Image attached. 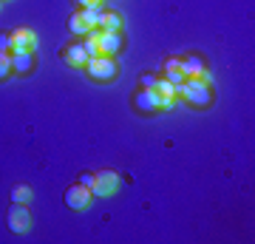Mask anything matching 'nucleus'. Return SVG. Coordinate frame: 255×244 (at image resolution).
<instances>
[{"label": "nucleus", "instance_id": "f257e3e1", "mask_svg": "<svg viewBox=\"0 0 255 244\" xmlns=\"http://www.w3.org/2000/svg\"><path fill=\"white\" fill-rule=\"evenodd\" d=\"M179 94L193 108H207L210 102H213V91H210L207 80H201V77H184L179 82Z\"/></svg>", "mask_w": 255, "mask_h": 244}, {"label": "nucleus", "instance_id": "f03ea898", "mask_svg": "<svg viewBox=\"0 0 255 244\" xmlns=\"http://www.w3.org/2000/svg\"><path fill=\"white\" fill-rule=\"evenodd\" d=\"M85 71H88V77H91V80H97V82H111V80H117L119 65H117V60H114V57L97 54V57H88Z\"/></svg>", "mask_w": 255, "mask_h": 244}, {"label": "nucleus", "instance_id": "7ed1b4c3", "mask_svg": "<svg viewBox=\"0 0 255 244\" xmlns=\"http://www.w3.org/2000/svg\"><path fill=\"white\" fill-rule=\"evenodd\" d=\"M133 105H136L142 114H156V111H162V108H173V100H164L162 94L156 91V85L153 88H142L133 97Z\"/></svg>", "mask_w": 255, "mask_h": 244}, {"label": "nucleus", "instance_id": "20e7f679", "mask_svg": "<svg viewBox=\"0 0 255 244\" xmlns=\"http://www.w3.org/2000/svg\"><path fill=\"white\" fill-rule=\"evenodd\" d=\"M6 222H9V230L11 233H17V236L31 230V213H28V208L26 205H20V202H11Z\"/></svg>", "mask_w": 255, "mask_h": 244}, {"label": "nucleus", "instance_id": "39448f33", "mask_svg": "<svg viewBox=\"0 0 255 244\" xmlns=\"http://www.w3.org/2000/svg\"><path fill=\"white\" fill-rule=\"evenodd\" d=\"M117 190H119V176L114 171L94 173V188H91L94 196H114Z\"/></svg>", "mask_w": 255, "mask_h": 244}, {"label": "nucleus", "instance_id": "423d86ee", "mask_svg": "<svg viewBox=\"0 0 255 244\" xmlns=\"http://www.w3.org/2000/svg\"><path fill=\"white\" fill-rule=\"evenodd\" d=\"M91 188H85V185H71V188L63 193V199H65V205L71 210H85L88 205H91Z\"/></svg>", "mask_w": 255, "mask_h": 244}, {"label": "nucleus", "instance_id": "0eeeda50", "mask_svg": "<svg viewBox=\"0 0 255 244\" xmlns=\"http://www.w3.org/2000/svg\"><path fill=\"white\" fill-rule=\"evenodd\" d=\"M37 48V34L31 28H14L11 31V51H34Z\"/></svg>", "mask_w": 255, "mask_h": 244}, {"label": "nucleus", "instance_id": "6e6552de", "mask_svg": "<svg viewBox=\"0 0 255 244\" xmlns=\"http://www.w3.org/2000/svg\"><path fill=\"white\" fill-rule=\"evenodd\" d=\"M122 45H125V40H122V31H105L102 28V34H100V54H119L122 51Z\"/></svg>", "mask_w": 255, "mask_h": 244}, {"label": "nucleus", "instance_id": "1a4fd4ad", "mask_svg": "<svg viewBox=\"0 0 255 244\" xmlns=\"http://www.w3.org/2000/svg\"><path fill=\"white\" fill-rule=\"evenodd\" d=\"M34 71V51H11V74H26Z\"/></svg>", "mask_w": 255, "mask_h": 244}, {"label": "nucleus", "instance_id": "9d476101", "mask_svg": "<svg viewBox=\"0 0 255 244\" xmlns=\"http://www.w3.org/2000/svg\"><path fill=\"white\" fill-rule=\"evenodd\" d=\"M63 60L68 65H77V68H85L88 63V51H85V45L82 43H68L63 48Z\"/></svg>", "mask_w": 255, "mask_h": 244}, {"label": "nucleus", "instance_id": "9b49d317", "mask_svg": "<svg viewBox=\"0 0 255 244\" xmlns=\"http://www.w3.org/2000/svg\"><path fill=\"white\" fill-rule=\"evenodd\" d=\"M182 74H184V77H201V80H207V65H204V57L187 54L182 60Z\"/></svg>", "mask_w": 255, "mask_h": 244}, {"label": "nucleus", "instance_id": "f8f14e48", "mask_svg": "<svg viewBox=\"0 0 255 244\" xmlns=\"http://www.w3.org/2000/svg\"><path fill=\"white\" fill-rule=\"evenodd\" d=\"M68 31H71V34H88V31H91V23L85 20L82 9H80V11H74L71 17H68Z\"/></svg>", "mask_w": 255, "mask_h": 244}, {"label": "nucleus", "instance_id": "ddd939ff", "mask_svg": "<svg viewBox=\"0 0 255 244\" xmlns=\"http://www.w3.org/2000/svg\"><path fill=\"white\" fill-rule=\"evenodd\" d=\"M100 28H105V31H122V14L119 11H102Z\"/></svg>", "mask_w": 255, "mask_h": 244}, {"label": "nucleus", "instance_id": "4468645a", "mask_svg": "<svg viewBox=\"0 0 255 244\" xmlns=\"http://www.w3.org/2000/svg\"><path fill=\"white\" fill-rule=\"evenodd\" d=\"M164 80H170L173 85H179V82L184 80V74H182V60H167V63H164Z\"/></svg>", "mask_w": 255, "mask_h": 244}, {"label": "nucleus", "instance_id": "2eb2a0df", "mask_svg": "<svg viewBox=\"0 0 255 244\" xmlns=\"http://www.w3.org/2000/svg\"><path fill=\"white\" fill-rule=\"evenodd\" d=\"M156 91L162 94L164 100H176V94H179V85H173L170 80H164V77H159V80H156Z\"/></svg>", "mask_w": 255, "mask_h": 244}, {"label": "nucleus", "instance_id": "dca6fc26", "mask_svg": "<svg viewBox=\"0 0 255 244\" xmlns=\"http://www.w3.org/2000/svg\"><path fill=\"white\" fill-rule=\"evenodd\" d=\"M31 188L28 185H17V188H11V202H20V205H28L31 202Z\"/></svg>", "mask_w": 255, "mask_h": 244}, {"label": "nucleus", "instance_id": "f3484780", "mask_svg": "<svg viewBox=\"0 0 255 244\" xmlns=\"http://www.w3.org/2000/svg\"><path fill=\"white\" fill-rule=\"evenodd\" d=\"M11 77V54L9 51H0V80Z\"/></svg>", "mask_w": 255, "mask_h": 244}, {"label": "nucleus", "instance_id": "a211bd4d", "mask_svg": "<svg viewBox=\"0 0 255 244\" xmlns=\"http://www.w3.org/2000/svg\"><path fill=\"white\" fill-rule=\"evenodd\" d=\"M82 14H85V20L91 23V28H100V20H102V9H100V6H94V9H82Z\"/></svg>", "mask_w": 255, "mask_h": 244}, {"label": "nucleus", "instance_id": "6ab92c4d", "mask_svg": "<svg viewBox=\"0 0 255 244\" xmlns=\"http://www.w3.org/2000/svg\"><path fill=\"white\" fill-rule=\"evenodd\" d=\"M0 51H11V31H0Z\"/></svg>", "mask_w": 255, "mask_h": 244}, {"label": "nucleus", "instance_id": "aec40b11", "mask_svg": "<svg viewBox=\"0 0 255 244\" xmlns=\"http://www.w3.org/2000/svg\"><path fill=\"white\" fill-rule=\"evenodd\" d=\"M156 80H159L156 74H145V77H142V88H153V85H156Z\"/></svg>", "mask_w": 255, "mask_h": 244}, {"label": "nucleus", "instance_id": "412c9836", "mask_svg": "<svg viewBox=\"0 0 255 244\" xmlns=\"http://www.w3.org/2000/svg\"><path fill=\"white\" fill-rule=\"evenodd\" d=\"M80 185H85V188H94V173H80Z\"/></svg>", "mask_w": 255, "mask_h": 244}, {"label": "nucleus", "instance_id": "4be33fe9", "mask_svg": "<svg viewBox=\"0 0 255 244\" xmlns=\"http://www.w3.org/2000/svg\"><path fill=\"white\" fill-rule=\"evenodd\" d=\"M80 9H94V6H102V0H77Z\"/></svg>", "mask_w": 255, "mask_h": 244}, {"label": "nucleus", "instance_id": "5701e85b", "mask_svg": "<svg viewBox=\"0 0 255 244\" xmlns=\"http://www.w3.org/2000/svg\"><path fill=\"white\" fill-rule=\"evenodd\" d=\"M0 3H3V0H0Z\"/></svg>", "mask_w": 255, "mask_h": 244}]
</instances>
